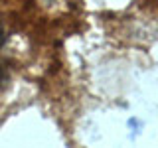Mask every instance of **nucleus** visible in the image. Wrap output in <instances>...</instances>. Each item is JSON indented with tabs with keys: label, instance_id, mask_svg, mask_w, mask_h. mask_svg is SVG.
Instances as JSON below:
<instances>
[{
	"label": "nucleus",
	"instance_id": "nucleus-2",
	"mask_svg": "<svg viewBox=\"0 0 158 148\" xmlns=\"http://www.w3.org/2000/svg\"><path fill=\"white\" fill-rule=\"evenodd\" d=\"M2 42H4V32H2V26H0V46H2Z\"/></svg>",
	"mask_w": 158,
	"mask_h": 148
},
{
	"label": "nucleus",
	"instance_id": "nucleus-1",
	"mask_svg": "<svg viewBox=\"0 0 158 148\" xmlns=\"http://www.w3.org/2000/svg\"><path fill=\"white\" fill-rule=\"evenodd\" d=\"M6 71H4V67H0V83H4V81H6Z\"/></svg>",
	"mask_w": 158,
	"mask_h": 148
}]
</instances>
